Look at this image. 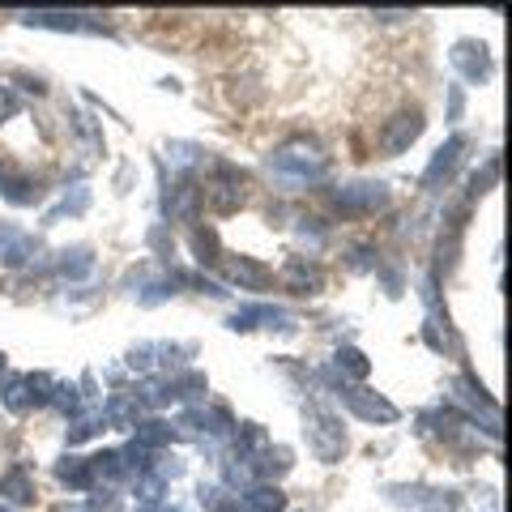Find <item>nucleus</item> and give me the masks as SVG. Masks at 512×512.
<instances>
[{
  "instance_id": "nucleus-2",
  "label": "nucleus",
  "mask_w": 512,
  "mask_h": 512,
  "mask_svg": "<svg viewBox=\"0 0 512 512\" xmlns=\"http://www.w3.org/2000/svg\"><path fill=\"white\" fill-rule=\"evenodd\" d=\"M303 436H308V448L316 461H325V466H333V461H342L346 453V427L333 410H320L312 406L308 419H303Z\"/></svg>"
},
{
  "instance_id": "nucleus-31",
  "label": "nucleus",
  "mask_w": 512,
  "mask_h": 512,
  "mask_svg": "<svg viewBox=\"0 0 512 512\" xmlns=\"http://www.w3.org/2000/svg\"><path fill=\"white\" fill-rule=\"evenodd\" d=\"M56 512H86V508H69V504H60Z\"/></svg>"
},
{
  "instance_id": "nucleus-8",
  "label": "nucleus",
  "mask_w": 512,
  "mask_h": 512,
  "mask_svg": "<svg viewBox=\"0 0 512 512\" xmlns=\"http://www.w3.org/2000/svg\"><path fill=\"white\" fill-rule=\"evenodd\" d=\"M448 60H453V69L466 77V82H487V77H491V52H487V43H478V39L453 43Z\"/></svg>"
},
{
  "instance_id": "nucleus-20",
  "label": "nucleus",
  "mask_w": 512,
  "mask_h": 512,
  "mask_svg": "<svg viewBox=\"0 0 512 512\" xmlns=\"http://www.w3.org/2000/svg\"><path fill=\"white\" fill-rule=\"evenodd\" d=\"M137 431V448H146V453H158L163 444H171L175 440V431H171V423H163V419H150V423H137L133 427Z\"/></svg>"
},
{
  "instance_id": "nucleus-4",
  "label": "nucleus",
  "mask_w": 512,
  "mask_h": 512,
  "mask_svg": "<svg viewBox=\"0 0 512 512\" xmlns=\"http://www.w3.org/2000/svg\"><path fill=\"white\" fill-rule=\"evenodd\" d=\"M22 22L39 30H69V35H107L103 18H94V13H69V9H39V13H26Z\"/></svg>"
},
{
  "instance_id": "nucleus-18",
  "label": "nucleus",
  "mask_w": 512,
  "mask_h": 512,
  "mask_svg": "<svg viewBox=\"0 0 512 512\" xmlns=\"http://www.w3.org/2000/svg\"><path fill=\"white\" fill-rule=\"evenodd\" d=\"M90 470H94V483H124V478H128V466H124L120 448L94 453V457H90Z\"/></svg>"
},
{
  "instance_id": "nucleus-26",
  "label": "nucleus",
  "mask_w": 512,
  "mask_h": 512,
  "mask_svg": "<svg viewBox=\"0 0 512 512\" xmlns=\"http://www.w3.org/2000/svg\"><path fill=\"white\" fill-rule=\"evenodd\" d=\"M86 205H90V192H86V188H77V192H73V197H64V201L56 205V210H52V214H47V222H56L60 214H82V210H86Z\"/></svg>"
},
{
  "instance_id": "nucleus-3",
  "label": "nucleus",
  "mask_w": 512,
  "mask_h": 512,
  "mask_svg": "<svg viewBox=\"0 0 512 512\" xmlns=\"http://www.w3.org/2000/svg\"><path fill=\"white\" fill-rule=\"evenodd\" d=\"M423 128H427V120H423V111L419 107H402L393 120H384V128H380V154H389V158H397V154H406L414 141L423 137Z\"/></svg>"
},
{
  "instance_id": "nucleus-14",
  "label": "nucleus",
  "mask_w": 512,
  "mask_h": 512,
  "mask_svg": "<svg viewBox=\"0 0 512 512\" xmlns=\"http://www.w3.org/2000/svg\"><path fill=\"white\" fill-rule=\"evenodd\" d=\"M167 214L171 218H180V222H192V218H197V210H201V184H192V180H184V184H175L171 192H167Z\"/></svg>"
},
{
  "instance_id": "nucleus-27",
  "label": "nucleus",
  "mask_w": 512,
  "mask_h": 512,
  "mask_svg": "<svg viewBox=\"0 0 512 512\" xmlns=\"http://www.w3.org/2000/svg\"><path fill=\"white\" fill-rule=\"evenodd\" d=\"M167 154H171V163L175 167H192L201 158V150L197 146H188V141H175V146H167Z\"/></svg>"
},
{
  "instance_id": "nucleus-25",
  "label": "nucleus",
  "mask_w": 512,
  "mask_h": 512,
  "mask_svg": "<svg viewBox=\"0 0 512 512\" xmlns=\"http://www.w3.org/2000/svg\"><path fill=\"white\" fill-rule=\"evenodd\" d=\"M47 406H56L64 414H73L77 406H82V397H77L73 384H52V397H47Z\"/></svg>"
},
{
  "instance_id": "nucleus-29",
  "label": "nucleus",
  "mask_w": 512,
  "mask_h": 512,
  "mask_svg": "<svg viewBox=\"0 0 512 512\" xmlns=\"http://www.w3.org/2000/svg\"><path fill=\"white\" fill-rule=\"evenodd\" d=\"M150 248H158L163 256H171V252H175V239H167L163 227H154V231H150Z\"/></svg>"
},
{
  "instance_id": "nucleus-10",
  "label": "nucleus",
  "mask_w": 512,
  "mask_h": 512,
  "mask_svg": "<svg viewBox=\"0 0 512 512\" xmlns=\"http://www.w3.org/2000/svg\"><path fill=\"white\" fill-rule=\"evenodd\" d=\"M278 278L291 295H320L325 291V269H320L316 261H308V256H291Z\"/></svg>"
},
{
  "instance_id": "nucleus-13",
  "label": "nucleus",
  "mask_w": 512,
  "mask_h": 512,
  "mask_svg": "<svg viewBox=\"0 0 512 512\" xmlns=\"http://www.w3.org/2000/svg\"><path fill=\"white\" fill-rule=\"evenodd\" d=\"M35 252H39L35 235H26L18 227H0V265L22 269V265H30V256H35Z\"/></svg>"
},
{
  "instance_id": "nucleus-19",
  "label": "nucleus",
  "mask_w": 512,
  "mask_h": 512,
  "mask_svg": "<svg viewBox=\"0 0 512 512\" xmlns=\"http://www.w3.org/2000/svg\"><path fill=\"white\" fill-rule=\"evenodd\" d=\"M0 495H5L9 504H30L35 500V478L26 474V466H13L5 478H0Z\"/></svg>"
},
{
  "instance_id": "nucleus-5",
  "label": "nucleus",
  "mask_w": 512,
  "mask_h": 512,
  "mask_svg": "<svg viewBox=\"0 0 512 512\" xmlns=\"http://www.w3.org/2000/svg\"><path fill=\"white\" fill-rule=\"evenodd\" d=\"M333 205H338L342 214H376L389 205V188L380 180H355V184H342L333 192Z\"/></svg>"
},
{
  "instance_id": "nucleus-32",
  "label": "nucleus",
  "mask_w": 512,
  "mask_h": 512,
  "mask_svg": "<svg viewBox=\"0 0 512 512\" xmlns=\"http://www.w3.org/2000/svg\"><path fill=\"white\" fill-rule=\"evenodd\" d=\"M0 372H5V350H0Z\"/></svg>"
},
{
  "instance_id": "nucleus-12",
  "label": "nucleus",
  "mask_w": 512,
  "mask_h": 512,
  "mask_svg": "<svg viewBox=\"0 0 512 512\" xmlns=\"http://www.w3.org/2000/svg\"><path fill=\"white\" fill-rule=\"evenodd\" d=\"M222 274H227L239 291H265L274 274H269V265L252 261V256H222Z\"/></svg>"
},
{
  "instance_id": "nucleus-28",
  "label": "nucleus",
  "mask_w": 512,
  "mask_h": 512,
  "mask_svg": "<svg viewBox=\"0 0 512 512\" xmlns=\"http://www.w3.org/2000/svg\"><path fill=\"white\" fill-rule=\"evenodd\" d=\"M90 436H99V419H77V423L69 427V444H82V440H90Z\"/></svg>"
},
{
  "instance_id": "nucleus-30",
  "label": "nucleus",
  "mask_w": 512,
  "mask_h": 512,
  "mask_svg": "<svg viewBox=\"0 0 512 512\" xmlns=\"http://www.w3.org/2000/svg\"><path fill=\"white\" fill-rule=\"evenodd\" d=\"M461 107H466V99H461V86H453V90H448V120H457Z\"/></svg>"
},
{
  "instance_id": "nucleus-15",
  "label": "nucleus",
  "mask_w": 512,
  "mask_h": 512,
  "mask_svg": "<svg viewBox=\"0 0 512 512\" xmlns=\"http://www.w3.org/2000/svg\"><path fill=\"white\" fill-rule=\"evenodd\" d=\"M239 508L244 512H286V491L274 483H252V487H244Z\"/></svg>"
},
{
  "instance_id": "nucleus-23",
  "label": "nucleus",
  "mask_w": 512,
  "mask_h": 512,
  "mask_svg": "<svg viewBox=\"0 0 512 512\" xmlns=\"http://www.w3.org/2000/svg\"><path fill=\"white\" fill-rule=\"evenodd\" d=\"M192 252H197V261H201V265H222L218 231H205V227L192 231Z\"/></svg>"
},
{
  "instance_id": "nucleus-17",
  "label": "nucleus",
  "mask_w": 512,
  "mask_h": 512,
  "mask_svg": "<svg viewBox=\"0 0 512 512\" xmlns=\"http://www.w3.org/2000/svg\"><path fill=\"white\" fill-rule=\"evenodd\" d=\"M137 414H141V406H137L133 393H111L107 402H103V419H107L111 427H120V431L137 427Z\"/></svg>"
},
{
  "instance_id": "nucleus-11",
  "label": "nucleus",
  "mask_w": 512,
  "mask_h": 512,
  "mask_svg": "<svg viewBox=\"0 0 512 512\" xmlns=\"http://www.w3.org/2000/svg\"><path fill=\"white\" fill-rule=\"evenodd\" d=\"M466 146H470V141L461 137V133H457V137H448L444 146L431 154V163H427V171H423V188H440L448 175L461 167V154H466Z\"/></svg>"
},
{
  "instance_id": "nucleus-22",
  "label": "nucleus",
  "mask_w": 512,
  "mask_h": 512,
  "mask_svg": "<svg viewBox=\"0 0 512 512\" xmlns=\"http://www.w3.org/2000/svg\"><path fill=\"white\" fill-rule=\"evenodd\" d=\"M333 367H338L342 376H350V380H363L367 372H372V363H367L363 350H355V346H342L338 355H333Z\"/></svg>"
},
{
  "instance_id": "nucleus-1",
  "label": "nucleus",
  "mask_w": 512,
  "mask_h": 512,
  "mask_svg": "<svg viewBox=\"0 0 512 512\" xmlns=\"http://www.w3.org/2000/svg\"><path fill=\"white\" fill-rule=\"evenodd\" d=\"M269 167H274L278 180H286L291 188H308L329 171V158L320 154L316 141L295 137V141H286V146H278L274 154H269Z\"/></svg>"
},
{
  "instance_id": "nucleus-6",
  "label": "nucleus",
  "mask_w": 512,
  "mask_h": 512,
  "mask_svg": "<svg viewBox=\"0 0 512 512\" xmlns=\"http://www.w3.org/2000/svg\"><path fill=\"white\" fill-rule=\"evenodd\" d=\"M47 397H52V376H13L5 389H0V402H5L13 414H26L35 406H47Z\"/></svg>"
},
{
  "instance_id": "nucleus-9",
  "label": "nucleus",
  "mask_w": 512,
  "mask_h": 512,
  "mask_svg": "<svg viewBox=\"0 0 512 512\" xmlns=\"http://www.w3.org/2000/svg\"><path fill=\"white\" fill-rule=\"evenodd\" d=\"M227 329H235V333H248V329H295V316L282 312V308H269V303H252V308L231 312Z\"/></svg>"
},
{
  "instance_id": "nucleus-24",
  "label": "nucleus",
  "mask_w": 512,
  "mask_h": 512,
  "mask_svg": "<svg viewBox=\"0 0 512 512\" xmlns=\"http://www.w3.org/2000/svg\"><path fill=\"white\" fill-rule=\"evenodd\" d=\"M495 175H500V158L491 154L487 163H483V171H474V175H470V192H466V201H474V197H483V192H491Z\"/></svg>"
},
{
  "instance_id": "nucleus-21",
  "label": "nucleus",
  "mask_w": 512,
  "mask_h": 512,
  "mask_svg": "<svg viewBox=\"0 0 512 512\" xmlns=\"http://www.w3.org/2000/svg\"><path fill=\"white\" fill-rule=\"evenodd\" d=\"M94 269V256H90V248H64L60 256H56V274L60 278H86Z\"/></svg>"
},
{
  "instance_id": "nucleus-16",
  "label": "nucleus",
  "mask_w": 512,
  "mask_h": 512,
  "mask_svg": "<svg viewBox=\"0 0 512 512\" xmlns=\"http://www.w3.org/2000/svg\"><path fill=\"white\" fill-rule=\"evenodd\" d=\"M56 478L69 491H90V487H99L94 483V470H90V457H60L56 461Z\"/></svg>"
},
{
  "instance_id": "nucleus-7",
  "label": "nucleus",
  "mask_w": 512,
  "mask_h": 512,
  "mask_svg": "<svg viewBox=\"0 0 512 512\" xmlns=\"http://www.w3.org/2000/svg\"><path fill=\"white\" fill-rule=\"evenodd\" d=\"M338 397L350 406V414H359L363 423H397V406L384 402V397L372 393V389H350V384H342Z\"/></svg>"
}]
</instances>
